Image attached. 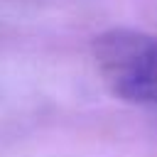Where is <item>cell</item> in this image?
<instances>
[{
    "label": "cell",
    "mask_w": 157,
    "mask_h": 157,
    "mask_svg": "<svg viewBox=\"0 0 157 157\" xmlns=\"http://www.w3.org/2000/svg\"><path fill=\"white\" fill-rule=\"evenodd\" d=\"M96 66L108 88L137 105L157 108V37L140 29H108L93 39Z\"/></svg>",
    "instance_id": "1"
}]
</instances>
